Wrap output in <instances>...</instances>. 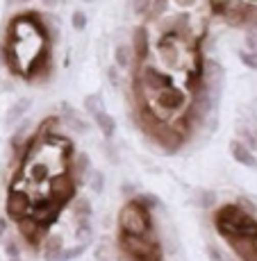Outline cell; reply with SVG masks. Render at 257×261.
Segmentation results:
<instances>
[{
    "instance_id": "1",
    "label": "cell",
    "mask_w": 257,
    "mask_h": 261,
    "mask_svg": "<svg viewBox=\"0 0 257 261\" xmlns=\"http://www.w3.org/2000/svg\"><path fill=\"white\" fill-rule=\"evenodd\" d=\"M214 227L225 241L257 239V218L241 204H223L214 214Z\"/></svg>"
},
{
    "instance_id": "2",
    "label": "cell",
    "mask_w": 257,
    "mask_h": 261,
    "mask_svg": "<svg viewBox=\"0 0 257 261\" xmlns=\"http://www.w3.org/2000/svg\"><path fill=\"white\" fill-rule=\"evenodd\" d=\"M171 84H173V77H171V73L164 71L159 64H153V62H148V59L137 62V71H134V80H132L137 100L153 98V95H157L159 91L169 89Z\"/></svg>"
},
{
    "instance_id": "3",
    "label": "cell",
    "mask_w": 257,
    "mask_h": 261,
    "mask_svg": "<svg viewBox=\"0 0 257 261\" xmlns=\"http://www.w3.org/2000/svg\"><path fill=\"white\" fill-rule=\"evenodd\" d=\"M189 98H191V93L187 89H180L178 84H171L169 89L159 91L150 100H146V105H148L150 112H153L157 118L169 120L171 123V118H175L178 114H182L184 109L189 107Z\"/></svg>"
},
{
    "instance_id": "4",
    "label": "cell",
    "mask_w": 257,
    "mask_h": 261,
    "mask_svg": "<svg viewBox=\"0 0 257 261\" xmlns=\"http://www.w3.org/2000/svg\"><path fill=\"white\" fill-rule=\"evenodd\" d=\"M119 248L123 257L130 261H162L164 250L162 243L157 241L155 234H146V237H130V234L119 232Z\"/></svg>"
},
{
    "instance_id": "5",
    "label": "cell",
    "mask_w": 257,
    "mask_h": 261,
    "mask_svg": "<svg viewBox=\"0 0 257 261\" xmlns=\"http://www.w3.org/2000/svg\"><path fill=\"white\" fill-rule=\"evenodd\" d=\"M119 229L130 237H146L153 234V216L139 202L128 200L119 212Z\"/></svg>"
},
{
    "instance_id": "6",
    "label": "cell",
    "mask_w": 257,
    "mask_h": 261,
    "mask_svg": "<svg viewBox=\"0 0 257 261\" xmlns=\"http://www.w3.org/2000/svg\"><path fill=\"white\" fill-rule=\"evenodd\" d=\"M32 204H34L32 198H30L23 189H18L16 184L9 189L7 200H5V209H7L9 218H14L16 223H21L23 218H28L30 212H32Z\"/></svg>"
},
{
    "instance_id": "7",
    "label": "cell",
    "mask_w": 257,
    "mask_h": 261,
    "mask_svg": "<svg viewBox=\"0 0 257 261\" xmlns=\"http://www.w3.org/2000/svg\"><path fill=\"white\" fill-rule=\"evenodd\" d=\"M75 189H78V184H75V179L71 177L68 170H59L57 177L50 179L48 195L55 200V202L66 204V202H71V200L75 198Z\"/></svg>"
},
{
    "instance_id": "8",
    "label": "cell",
    "mask_w": 257,
    "mask_h": 261,
    "mask_svg": "<svg viewBox=\"0 0 257 261\" xmlns=\"http://www.w3.org/2000/svg\"><path fill=\"white\" fill-rule=\"evenodd\" d=\"M62 207L64 204H59V202H55L50 195H46V198H41V200H37V202L32 204V212H30V218L34 220V223H39L43 229H48L50 225L57 220V216L59 212H62Z\"/></svg>"
},
{
    "instance_id": "9",
    "label": "cell",
    "mask_w": 257,
    "mask_h": 261,
    "mask_svg": "<svg viewBox=\"0 0 257 261\" xmlns=\"http://www.w3.org/2000/svg\"><path fill=\"white\" fill-rule=\"evenodd\" d=\"M130 46H132V53H134V57H137V62H144L150 55V30L146 28V25H137V28L132 30V41H130Z\"/></svg>"
},
{
    "instance_id": "10",
    "label": "cell",
    "mask_w": 257,
    "mask_h": 261,
    "mask_svg": "<svg viewBox=\"0 0 257 261\" xmlns=\"http://www.w3.org/2000/svg\"><path fill=\"white\" fill-rule=\"evenodd\" d=\"M68 173L71 177L75 179V184H84L91 173V159H89L87 152H78L75 157H71V164H68Z\"/></svg>"
},
{
    "instance_id": "11",
    "label": "cell",
    "mask_w": 257,
    "mask_h": 261,
    "mask_svg": "<svg viewBox=\"0 0 257 261\" xmlns=\"http://www.w3.org/2000/svg\"><path fill=\"white\" fill-rule=\"evenodd\" d=\"M30 107H32V100L25 98V95H23V98H18V100H14V102L9 105V109H7V114H5V118H3L5 127H14L16 123H21V120L28 116Z\"/></svg>"
},
{
    "instance_id": "12",
    "label": "cell",
    "mask_w": 257,
    "mask_h": 261,
    "mask_svg": "<svg viewBox=\"0 0 257 261\" xmlns=\"http://www.w3.org/2000/svg\"><path fill=\"white\" fill-rule=\"evenodd\" d=\"M64 114H62V123L66 125V127L71 129V132H78V134H87L89 129H91V125H89V120H84L82 116H80L78 112H75L73 107H68V105H64Z\"/></svg>"
},
{
    "instance_id": "13",
    "label": "cell",
    "mask_w": 257,
    "mask_h": 261,
    "mask_svg": "<svg viewBox=\"0 0 257 261\" xmlns=\"http://www.w3.org/2000/svg\"><path fill=\"white\" fill-rule=\"evenodd\" d=\"M18 229H21V237L28 241L30 245H39L43 241V234H46V229H43L39 223H34L30 216L18 223Z\"/></svg>"
},
{
    "instance_id": "14",
    "label": "cell",
    "mask_w": 257,
    "mask_h": 261,
    "mask_svg": "<svg viewBox=\"0 0 257 261\" xmlns=\"http://www.w3.org/2000/svg\"><path fill=\"white\" fill-rule=\"evenodd\" d=\"M230 154H232V159L237 164H241V166L257 168V157L253 154V150H250L248 145H244L241 141H232V143H230Z\"/></svg>"
},
{
    "instance_id": "15",
    "label": "cell",
    "mask_w": 257,
    "mask_h": 261,
    "mask_svg": "<svg viewBox=\"0 0 257 261\" xmlns=\"http://www.w3.org/2000/svg\"><path fill=\"white\" fill-rule=\"evenodd\" d=\"M228 243L239 254V259L257 261V239H235V241H228Z\"/></svg>"
},
{
    "instance_id": "16",
    "label": "cell",
    "mask_w": 257,
    "mask_h": 261,
    "mask_svg": "<svg viewBox=\"0 0 257 261\" xmlns=\"http://www.w3.org/2000/svg\"><path fill=\"white\" fill-rule=\"evenodd\" d=\"M41 252H43V259L46 261H59L64 252V241L62 237H55V234H50L41 241Z\"/></svg>"
},
{
    "instance_id": "17",
    "label": "cell",
    "mask_w": 257,
    "mask_h": 261,
    "mask_svg": "<svg viewBox=\"0 0 257 261\" xmlns=\"http://www.w3.org/2000/svg\"><path fill=\"white\" fill-rule=\"evenodd\" d=\"M134 62H137V57H134L130 43H119L114 48V64H116V68H130L134 66Z\"/></svg>"
},
{
    "instance_id": "18",
    "label": "cell",
    "mask_w": 257,
    "mask_h": 261,
    "mask_svg": "<svg viewBox=\"0 0 257 261\" xmlns=\"http://www.w3.org/2000/svg\"><path fill=\"white\" fill-rule=\"evenodd\" d=\"M91 118H94L96 127L103 132L105 139H112V137H114V132H116V120L112 118V114L100 112V114H96V116H91Z\"/></svg>"
},
{
    "instance_id": "19",
    "label": "cell",
    "mask_w": 257,
    "mask_h": 261,
    "mask_svg": "<svg viewBox=\"0 0 257 261\" xmlns=\"http://www.w3.org/2000/svg\"><path fill=\"white\" fill-rule=\"evenodd\" d=\"M73 218L75 220H91L94 216V207L87 198H73Z\"/></svg>"
},
{
    "instance_id": "20",
    "label": "cell",
    "mask_w": 257,
    "mask_h": 261,
    "mask_svg": "<svg viewBox=\"0 0 257 261\" xmlns=\"http://www.w3.org/2000/svg\"><path fill=\"white\" fill-rule=\"evenodd\" d=\"M75 237L80 243L89 245L94 239V223L91 220H75Z\"/></svg>"
},
{
    "instance_id": "21",
    "label": "cell",
    "mask_w": 257,
    "mask_h": 261,
    "mask_svg": "<svg viewBox=\"0 0 257 261\" xmlns=\"http://www.w3.org/2000/svg\"><path fill=\"white\" fill-rule=\"evenodd\" d=\"M84 112L89 114V116H96V114L105 112V100L100 93H91L84 98Z\"/></svg>"
},
{
    "instance_id": "22",
    "label": "cell",
    "mask_w": 257,
    "mask_h": 261,
    "mask_svg": "<svg viewBox=\"0 0 257 261\" xmlns=\"http://www.w3.org/2000/svg\"><path fill=\"white\" fill-rule=\"evenodd\" d=\"M194 202L198 204V207H203V209H209V207H214L216 204V193L214 191H209V189H198L196 191V195H194Z\"/></svg>"
},
{
    "instance_id": "23",
    "label": "cell",
    "mask_w": 257,
    "mask_h": 261,
    "mask_svg": "<svg viewBox=\"0 0 257 261\" xmlns=\"http://www.w3.org/2000/svg\"><path fill=\"white\" fill-rule=\"evenodd\" d=\"M132 200L134 202H139L144 209H148V212H153V209H157L159 204H162V200H159L155 193H137Z\"/></svg>"
},
{
    "instance_id": "24",
    "label": "cell",
    "mask_w": 257,
    "mask_h": 261,
    "mask_svg": "<svg viewBox=\"0 0 257 261\" xmlns=\"http://www.w3.org/2000/svg\"><path fill=\"white\" fill-rule=\"evenodd\" d=\"M132 12L137 14L139 18H150V12H153V0H132Z\"/></svg>"
},
{
    "instance_id": "25",
    "label": "cell",
    "mask_w": 257,
    "mask_h": 261,
    "mask_svg": "<svg viewBox=\"0 0 257 261\" xmlns=\"http://www.w3.org/2000/svg\"><path fill=\"white\" fill-rule=\"evenodd\" d=\"M246 46H248V50L257 53V18L246 25Z\"/></svg>"
},
{
    "instance_id": "26",
    "label": "cell",
    "mask_w": 257,
    "mask_h": 261,
    "mask_svg": "<svg viewBox=\"0 0 257 261\" xmlns=\"http://www.w3.org/2000/svg\"><path fill=\"white\" fill-rule=\"evenodd\" d=\"M84 250H87V245H84V243L73 245V248H64V252H62V257H59V261H73V259L82 257Z\"/></svg>"
},
{
    "instance_id": "27",
    "label": "cell",
    "mask_w": 257,
    "mask_h": 261,
    "mask_svg": "<svg viewBox=\"0 0 257 261\" xmlns=\"http://www.w3.org/2000/svg\"><path fill=\"white\" fill-rule=\"evenodd\" d=\"M239 59H241V64H244L246 68H250V71H257V53H253V50H241Z\"/></svg>"
},
{
    "instance_id": "28",
    "label": "cell",
    "mask_w": 257,
    "mask_h": 261,
    "mask_svg": "<svg viewBox=\"0 0 257 261\" xmlns=\"http://www.w3.org/2000/svg\"><path fill=\"white\" fill-rule=\"evenodd\" d=\"M96 261H114L112 259V248H109L107 241H103V243L96 248Z\"/></svg>"
},
{
    "instance_id": "29",
    "label": "cell",
    "mask_w": 257,
    "mask_h": 261,
    "mask_svg": "<svg viewBox=\"0 0 257 261\" xmlns=\"http://www.w3.org/2000/svg\"><path fill=\"white\" fill-rule=\"evenodd\" d=\"M71 25H73V30H78V32H82L84 28H87V14L84 12H73V16H71Z\"/></svg>"
},
{
    "instance_id": "30",
    "label": "cell",
    "mask_w": 257,
    "mask_h": 261,
    "mask_svg": "<svg viewBox=\"0 0 257 261\" xmlns=\"http://www.w3.org/2000/svg\"><path fill=\"white\" fill-rule=\"evenodd\" d=\"M87 179H91V189L96 191V193H100V191H103L105 177H103V173H100V170H94V168H91V173H89Z\"/></svg>"
},
{
    "instance_id": "31",
    "label": "cell",
    "mask_w": 257,
    "mask_h": 261,
    "mask_svg": "<svg viewBox=\"0 0 257 261\" xmlns=\"http://www.w3.org/2000/svg\"><path fill=\"white\" fill-rule=\"evenodd\" d=\"M228 5H230V0H209V9L214 16H223Z\"/></svg>"
},
{
    "instance_id": "32",
    "label": "cell",
    "mask_w": 257,
    "mask_h": 261,
    "mask_svg": "<svg viewBox=\"0 0 257 261\" xmlns=\"http://www.w3.org/2000/svg\"><path fill=\"white\" fill-rule=\"evenodd\" d=\"M239 132H241V139H244V141H241V143H244V145H248V148H250V150H255V148H257V141H255V134H253V132H250V129H246V127H241V129H239Z\"/></svg>"
},
{
    "instance_id": "33",
    "label": "cell",
    "mask_w": 257,
    "mask_h": 261,
    "mask_svg": "<svg viewBox=\"0 0 257 261\" xmlns=\"http://www.w3.org/2000/svg\"><path fill=\"white\" fill-rule=\"evenodd\" d=\"M207 254H209V261H223V254L216 245H207Z\"/></svg>"
},
{
    "instance_id": "34",
    "label": "cell",
    "mask_w": 257,
    "mask_h": 261,
    "mask_svg": "<svg viewBox=\"0 0 257 261\" xmlns=\"http://www.w3.org/2000/svg\"><path fill=\"white\" fill-rule=\"evenodd\" d=\"M5 250H7V254H9V259H18V245L14 243V241H9L7 245H5Z\"/></svg>"
},
{
    "instance_id": "35",
    "label": "cell",
    "mask_w": 257,
    "mask_h": 261,
    "mask_svg": "<svg viewBox=\"0 0 257 261\" xmlns=\"http://www.w3.org/2000/svg\"><path fill=\"white\" fill-rule=\"evenodd\" d=\"M173 5H178L180 9H191V7H196V3L198 0H171Z\"/></svg>"
},
{
    "instance_id": "36",
    "label": "cell",
    "mask_w": 257,
    "mask_h": 261,
    "mask_svg": "<svg viewBox=\"0 0 257 261\" xmlns=\"http://www.w3.org/2000/svg\"><path fill=\"white\" fill-rule=\"evenodd\" d=\"M121 191H123V195H134L137 193V187L132 182H123L121 184Z\"/></svg>"
},
{
    "instance_id": "37",
    "label": "cell",
    "mask_w": 257,
    "mask_h": 261,
    "mask_svg": "<svg viewBox=\"0 0 257 261\" xmlns=\"http://www.w3.org/2000/svg\"><path fill=\"white\" fill-rule=\"evenodd\" d=\"M32 0H5L7 7H23V5H30Z\"/></svg>"
},
{
    "instance_id": "38",
    "label": "cell",
    "mask_w": 257,
    "mask_h": 261,
    "mask_svg": "<svg viewBox=\"0 0 257 261\" xmlns=\"http://www.w3.org/2000/svg\"><path fill=\"white\" fill-rule=\"evenodd\" d=\"M107 77H109V84H114V87L119 84V71H116V68H109V71H107Z\"/></svg>"
},
{
    "instance_id": "39",
    "label": "cell",
    "mask_w": 257,
    "mask_h": 261,
    "mask_svg": "<svg viewBox=\"0 0 257 261\" xmlns=\"http://www.w3.org/2000/svg\"><path fill=\"white\" fill-rule=\"evenodd\" d=\"M41 5H46V7H57L59 5V0H39Z\"/></svg>"
},
{
    "instance_id": "40",
    "label": "cell",
    "mask_w": 257,
    "mask_h": 261,
    "mask_svg": "<svg viewBox=\"0 0 257 261\" xmlns=\"http://www.w3.org/2000/svg\"><path fill=\"white\" fill-rule=\"evenodd\" d=\"M7 232V220L5 218H0V239H3V234Z\"/></svg>"
},
{
    "instance_id": "41",
    "label": "cell",
    "mask_w": 257,
    "mask_h": 261,
    "mask_svg": "<svg viewBox=\"0 0 257 261\" xmlns=\"http://www.w3.org/2000/svg\"><path fill=\"white\" fill-rule=\"evenodd\" d=\"M253 134H255V141H257V127H255V132H253Z\"/></svg>"
},
{
    "instance_id": "42",
    "label": "cell",
    "mask_w": 257,
    "mask_h": 261,
    "mask_svg": "<svg viewBox=\"0 0 257 261\" xmlns=\"http://www.w3.org/2000/svg\"><path fill=\"white\" fill-rule=\"evenodd\" d=\"M82 3H94V0H82Z\"/></svg>"
},
{
    "instance_id": "43",
    "label": "cell",
    "mask_w": 257,
    "mask_h": 261,
    "mask_svg": "<svg viewBox=\"0 0 257 261\" xmlns=\"http://www.w3.org/2000/svg\"><path fill=\"white\" fill-rule=\"evenodd\" d=\"M12 261H18V259H12Z\"/></svg>"
}]
</instances>
